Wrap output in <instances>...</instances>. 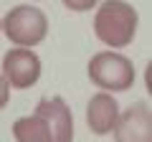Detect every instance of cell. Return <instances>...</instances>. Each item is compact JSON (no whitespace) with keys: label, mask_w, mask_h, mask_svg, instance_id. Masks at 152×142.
<instances>
[{"label":"cell","mask_w":152,"mask_h":142,"mask_svg":"<svg viewBox=\"0 0 152 142\" xmlns=\"http://www.w3.org/2000/svg\"><path fill=\"white\" fill-rule=\"evenodd\" d=\"M41 69L43 66H41V59H38L36 51L13 46L3 56V74L0 76L13 89H31L41 79Z\"/></svg>","instance_id":"5b68a950"},{"label":"cell","mask_w":152,"mask_h":142,"mask_svg":"<svg viewBox=\"0 0 152 142\" xmlns=\"http://www.w3.org/2000/svg\"><path fill=\"white\" fill-rule=\"evenodd\" d=\"M61 3L74 13H86V10H94L96 8L99 0H61Z\"/></svg>","instance_id":"ba28073f"},{"label":"cell","mask_w":152,"mask_h":142,"mask_svg":"<svg viewBox=\"0 0 152 142\" xmlns=\"http://www.w3.org/2000/svg\"><path fill=\"white\" fill-rule=\"evenodd\" d=\"M140 28V13L127 0H104L94 15V36L109 46V51H119L129 46Z\"/></svg>","instance_id":"7a4b0ae2"},{"label":"cell","mask_w":152,"mask_h":142,"mask_svg":"<svg viewBox=\"0 0 152 142\" xmlns=\"http://www.w3.org/2000/svg\"><path fill=\"white\" fill-rule=\"evenodd\" d=\"M15 142H74V117L64 97H43L33 114L13 124Z\"/></svg>","instance_id":"6da1fadb"},{"label":"cell","mask_w":152,"mask_h":142,"mask_svg":"<svg viewBox=\"0 0 152 142\" xmlns=\"http://www.w3.org/2000/svg\"><path fill=\"white\" fill-rule=\"evenodd\" d=\"M8 102H10V86H8L5 79L0 76V109H5Z\"/></svg>","instance_id":"9c48e42d"},{"label":"cell","mask_w":152,"mask_h":142,"mask_svg":"<svg viewBox=\"0 0 152 142\" xmlns=\"http://www.w3.org/2000/svg\"><path fill=\"white\" fill-rule=\"evenodd\" d=\"M114 142H152V112L147 102H137L119 112L112 130Z\"/></svg>","instance_id":"8992f818"},{"label":"cell","mask_w":152,"mask_h":142,"mask_svg":"<svg viewBox=\"0 0 152 142\" xmlns=\"http://www.w3.org/2000/svg\"><path fill=\"white\" fill-rule=\"evenodd\" d=\"M86 74H89V81L96 84L99 89H104L107 94L127 91V89H132V84L137 79L134 64L119 51H99V53H94L89 59Z\"/></svg>","instance_id":"3957f363"},{"label":"cell","mask_w":152,"mask_h":142,"mask_svg":"<svg viewBox=\"0 0 152 142\" xmlns=\"http://www.w3.org/2000/svg\"><path fill=\"white\" fill-rule=\"evenodd\" d=\"M0 31L18 48H33L48 36V18L36 5H15L0 18Z\"/></svg>","instance_id":"277c9868"},{"label":"cell","mask_w":152,"mask_h":142,"mask_svg":"<svg viewBox=\"0 0 152 142\" xmlns=\"http://www.w3.org/2000/svg\"><path fill=\"white\" fill-rule=\"evenodd\" d=\"M119 119V104L112 94L102 91V94H94L86 104V124L94 135L104 137V135H112L114 124Z\"/></svg>","instance_id":"52a82bcc"}]
</instances>
